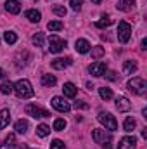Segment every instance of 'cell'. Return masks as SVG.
Returning a JSON list of instances; mask_svg holds the SVG:
<instances>
[{
	"instance_id": "6da1fadb",
	"label": "cell",
	"mask_w": 147,
	"mask_h": 149,
	"mask_svg": "<svg viewBox=\"0 0 147 149\" xmlns=\"http://www.w3.org/2000/svg\"><path fill=\"white\" fill-rule=\"evenodd\" d=\"M14 92L19 99H30L35 95V90L30 83V80H19L14 83Z\"/></svg>"
},
{
	"instance_id": "7a4b0ae2",
	"label": "cell",
	"mask_w": 147,
	"mask_h": 149,
	"mask_svg": "<svg viewBox=\"0 0 147 149\" xmlns=\"http://www.w3.org/2000/svg\"><path fill=\"white\" fill-rule=\"evenodd\" d=\"M92 139L101 144L104 149H112L111 148V134L109 130H104V128H94L92 130Z\"/></svg>"
},
{
	"instance_id": "3957f363",
	"label": "cell",
	"mask_w": 147,
	"mask_h": 149,
	"mask_svg": "<svg viewBox=\"0 0 147 149\" xmlns=\"http://www.w3.org/2000/svg\"><path fill=\"white\" fill-rule=\"evenodd\" d=\"M128 88H130L133 94L142 95V94H146V92H147V81L144 80V78L133 76V78H130V80H128Z\"/></svg>"
},
{
	"instance_id": "277c9868",
	"label": "cell",
	"mask_w": 147,
	"mask_h": 149,
	"mask_svg": "<svg viewBox=\"0 0 147 149\" xmlns=\"http://www.w3.org/2000/svg\"><path fill=\"white\" fill-rule=\"evenodd\" d=\"M97 120H99L101 125H102L106 130H109V132H114V130L118 128V121H116V118H114L111 113L101 111L99 113V116H97Z\"/></svg>"
},
{
	"instance_id": "5b68a950",
	"label": "cell",
	"mask_w": 147,
	"mask_h": 149,
	"mask_svg": "<svg viewBox=\"0 0 147 149\" xmlns=\"http://www.w3.org/2000/svg\"><path fill=\"white\" fill-rule=\"evenodd\" d=\"M132 37V26L126 23V21H119L118 24V40L121 43H126Z\"/></svg>"
},
{
	"instance_id": "8992f818",
	"label": "cell",
	"mask_w": 147,
	"mask_h": 149,
	"mask_svg": "<svg viewBox=\"0 0 147 149\" xmlns=\"http://www.w3.org/2000/svg\"><path fill=\"white\" fill-rule=\"evenodd\" d=\"M49 50L52 52V54H57V52H61L64 47H66V40H62V38L55 37V35H52V37L49 38Z\"/></svg>"
},
{
	"instance_id": "52a82bcc",
	"label": "cell",
	"mask_w": 147,
	"mask_h": 149,
	"mask_svg": "<svg viewBox=\"0 0 147 149\" xmlns=\"http://www.w3.org/2000/svg\"><path fill=\"white\" fill-rule=\"evenodd\" d=\"M26 113L30 116H33V118H49L50 116V113L47 109H42L40 106H35V104H28L26 106Z\"/></svg>"
},
{
	"instance_id": "ba28073f",
	"label": "cell",
	"mask_w": 147,
	"mask_h": 149,
	"mask_svg": "<svg viewBox=\"0 0 147 149\" xmlns=\"http://www.w3.org/2000/svg\"><path fill=\"white\" fill-rule=\"evenodd\" d=\"M88 71H90V74H92V76H104V74H106V71H107V64H106L104 61H97V63L90 64Z\"/></svg>"
},
{
	"instance_id": "9c48e42d",
	"label": "cell",
	"mask_w": 147,
	"mask_h": 149,
	"mask_svg": "<svg viewBox=\"0 0 147 149\" xmlns=\"http://www.w3.org/2000/svg\"><path fill=\"white\" fill-rule=\"evenodd\" d=\"M52 108L57 109L59 113H68L71 109V106H69L62 97H52Z\"/></svg>"
},
{
	"instance_id": "30bf717a",
	"label": "cell",
	"mask_w": 147,
	"mask_h": 149,
	"mask_svg": "<svg viewBox=\"0 0 147 149\" xmlns=\"http://www.w3.org/2000/svg\"><path fill=\"white\" fill-rule=\"evenodd\" d=\"M135 146H137V139L132 137V135H126L119 141L118 149H135Z\"/></svg>"
},
{
	"instance_id": "8fae6325",
	"label": "cell",
	"mask_w": 147,
	"mask_h": 149,
	"mask_svg": "<svg viewBox=\"0 0 147 149\" xmlns=\"http://www.w3.org/2000/svg\"><path fill=\"white\" fill-rule=\"evenodd\" d=\"M116 108H118V111L125 113V111H130L132 104H130L128 97H125V95H119V97L116 99Z\"/></svg>"
},
{
	"instance_id": "7c38bea8",
	"label": "cell",
	"mask_w": 147,
	"mask_h": 149,
	"mask_svg": "<svg viewBox=\"0 0 147 149\" xmlns=\"http://www.w3.org/2000/svg\"><path fill=\"white\" fill-rule=\"evenodd\" d=\"M74 49H76V52H80V54H87V52H90V43H88V40H85V38H78L76 43H74Z\"/></svg>"
},
{
	"instance_id": "4fadbf2b",
	"label": "cell",
	"mask_w": 147,
	"mask_h": 149,
	"mask_svg": "<svg viewBox=\"0 0 147 149\" xmlns=\"http://www.w3.org/2000/svg\"><path fill=\"white\" fill-rule=\"evenodd\" d=\"M71 63H73L71 57H66V59L59 57V59H54V61H52V68H54V70H64V68H68Z\"/></svg>"
},
{
	"instance_id": "5bb4252c",
	"label": "cell",
	"mask_w": 147,
	"mask_h": 149,
	"mask_svg": "<svg viewBox=\"0 0 147 149\" xmlns=\"http://www.w3.org/2000/svg\"><path fill=\"white\" fill-rule=\"evenodd\" d=\"M5 10L10 14H19L21 12V3L17 0H7L5 2Z\"/></svg>"
},
{
	"instance_id": "9a60e30c",
	"label": "cell",
	"mask_w": 147,
	"mask_h": 149,
	"mask_svg": "<svg viewBox=\"0 0 147 149\" xmlns=\"http://www.w3.org/2000/svg\"><path fill=\"white\" fill-rule=\"evenodd\" d=\"M62 92H64V95H66V97H76V94H78V88H76V85H74V83L68 81V83H64V87H62Z\"/></svg>"
},
{
	"instance_id": "2e32d148",
	"label": "cell",
	"mask_w": 147,
	"mask_h": 149,
	"mask_svg": "<svg viewBox=\"0 0 147 149\" xmlns=\"http://www.w3.org/2000/svg\"><path fill=\"white\" fill-rule=\"evenodd\" d=\"M24 16H26V19H30L31 23H38V21L42 19V14L38 12L37 9H30V10H26Z\"/></svg>"
},
{
	"instance_id": "e0dca14e",
	"label": "cell",
	"mask_w": 147,
	"mask_h": 149,
	"mask_svg": "<svg viewBox=\"0 0 147 149\" xmlns=\"http://www.w3.org/2000/svg\"><path fill=\"white\" fill-rule=\"evenodd\" d=\"M137 71V63L135 61H125L123 64V73L125 74H133Z\"/></svg>"
},
{
	"instance_id": "ac0fdd59",
	"label": "cell",
	"mask_w": 147,
	"mask_h": 149,
	"mask_svg": "<svg viewBox=\"0 0 147 149\" xmlns=\"http://www.w3.org/2000/svg\"><path fill=\"white\" fill-rule=\"evenodd\" d=\"M9 121H10V113H9V109H2L0 111V130L5 128L9 125Z\"/></svg>"
},
{
	"instance_id": "d6986e66",
	"label": "cell",
	"mask_w": 147,
	"mask_h": 149,
	"mask_svg": "<svg viewBox=\"0 0 147 149\" xmlns=\"http://www.w3.org/2000/svg\"><path fill=\"white\" fill-rule=\"evenodd\" d=\"M28 127H30V125H28L26 120H17L16 125H14V130H16L17 134H26V132H28Z\"/></svg>"
},
{
	"instance_id": "ffe728a7",
	"label": "cell",
	"mask_w": 147,
	"mask_h": 149,
	"mask_svg": "<svg viewBox=\"0 0 147 149\" xmlns=\"http://www.w3.org/2000/svg\"><path fill=\"white\" fill-rule=\"evenodd\" d=\"M55 83H57V80H55L54 74H43V76H42V85H45V87H54Z\"/></svg>"
},
{
	"instance_id": "44dd1931",
	"label": "cell",
	"mask_w": 147,
	"mask_h": 149,
	"mask_svg": "<svg viewBox=\"0 0 147 149\" xmlns=\"http://www.w3.org/2000/svg\"><path fill=\"white\" fill-rule=\"evenodd\" d=\"M95 24H97V28H107V26H111V24H112V19H111L107 14H104V16H102V17H101Z\"/></svg>"
},
{
	"instance_id": "7402d4cb",
	"label": "cell",
	"mask_w": 147,
	"mask_h": 149,
	"mask_svg": "<svg viewBox=\"0 0 147 149\" xmlns=\"http://www.w3.org/2000/svg\"><path fill=\"white\" fill-rule=\"evenodd\" d=\"M0 92L5 94V95L12 94V92H14V83H10V81H3V83L0 85Z\"/></svg>"
},
{
	"instance_id": "603a6c76",
	"label": "cell",
	"mask_w": 147,
	"mask_h": 149,
	"mask_svg": "<svg viewBox=\"0 0 147 149\" xmlns=\"http://www.w3.org/2000/svg\"><path fill=\"white\" fill-rule=\"evenodd\" d=\"M135 125H137V121H135L132 116H128V118L125 120V123H123V128H125V132H133Z\"/></svg>"
},
{
	"instance_id": "cb8c5ba5",
	"label": "cell",
	"mask_w": 147,
	"mask_h": 149,
	"mask_svg": "<svg viewBox=\"0 0 147 149\" xmlns=\"http://www.w3.org/2000/svg\"><path fill=\"white\" fill-rule=\"evenodd\" d=\"M99 95H101L104 101H109V99H112V90L107 88V87H101V88H99Z\"/></svg>"
},
{
	"instance_id": "d4e9b609",
	"label": "cell",
	"mask_w": 147,
	"mask_h": 149,
	"mask_svg": "<svg viewBox=\"0 0 147 149\" xmlns=\"http://www.w3.org/2000/svg\"><path fill=\"white\" fill-rule=\"evenodd\" d=\"M3 40H5V43L12 45V43L17 42V35H16L14 31H5V33H3Z\"/></svg>"
},
{
	"instance_id": "484cf974",
	"label": "cell",
	"mask_w": 147,
	"mask_h": 149,
	"mask_svg": "<svg viewBox=\"0 0 147 149\" xmlns=\"http://www.w3.org/2000/svg\"><path fill=\"white\" fill-rule=\"evenodd\" d=\"M50 134V127L49 125H38L37 127V135L38 137H47Z\"/></svg>"
},
{
	"instance_id": "4316f807",
	"label": "cell",
	"mask_w": 147,
	"mask_h": 149,
	"mask_svg": "<svg viewBox=\"0 0 147 149\" xmlns=\"http://www.w3.org/2000/svg\"><path fill=\"white\" fill-rule=\"evenodd\" d=\"M62 21H49V24H47V28L50 30V31H59V30H62Z\"/></svg>"
},
{
	"instance_id": "83f0119b",
	"label": "cell",
	"mask_w": 147,
	"mask_h": 149,
	"mask_svg": "<svg viewBox=\"0 0 147 149\" xmlns=\"http://www.w3.org/2000/svg\"><path fill=\"white\" fill-rule=\"evenodd\" d=\"M64 128H66V120L57 118V120L54 121V130H55V132H62Z\"/></svg>"
},
{
	"instance_id": "f1b7e54d",
	"label": "cell",
	"mask_w": 147,
	"mask_h": 149,
	"mask_svg": "<svg viewBox=\"0 0 147 149\" xmlns=\"http://www.w3.org/2000/svg\"><path fill=\"white\" fill-rule=\"evenodd\" d=\"M5 148L7 149H14L16 148V135H14V134H9V137L5 139Z\"/></svg>"
},
{
	"instance_id": "f546056e",
	"label": "cell",
	"mask_w": 147,
	"mask_h": 149,
	"mask_svg": "<svg viewBox=\"0 0 147 149\" xmlns=\"http://www.w3.org/2000/svg\"><path fill=\"white\" fill-rule=\"evenodd\" d=\"M31 42H33V45H37V47H42V45H43V42H45V37H43L42 33H37V35H33Z\"/></svg>"
},
{
	"instance_id": "4dcf8cb0",
	"label": "cell",
	"mask_w": 147,
	"mask_h": 149,
	"mask_svg": "<svg viewBox=\"0 0 147 149\" xmlns=\"http://www.w3.org/2000/svg\"><path fill=\"white\" fill-rule=\"evenodd\" d=\"M52 10H54V14H55V16H59V17H64V16H66V12H68V10H66V7H62V5H54V9H52Z\"/></svg>"
},
{
	"instance_id": "1f68e13d",
	"label": "cell",
	"mask_w": 147,
	"mask_h": 149,
	"mask_svg": "<svg viewBox=\"0 0 147 149\" xmlns=\"http://www.w3.org/2000/svg\"><path fill=\"white\" fill-rule=\"evenodd\" d=\"M102 56H104V47H94L92 49V57L94 59H99Z\"/></svg>"
},
{
	"instance_id": "d6a6232c",
	"label": "cell",
	"mask_w": 147,
	"mask_h": 149,
	"mask_svg": "<svg viewBox=\"0 0 147 149\" xmlns=\"http://www.w3.org/2000/svg\"><path fill=\"white\" fill-rule=\"evenodd\" d=\"M69 5H71V9L73 10H81V5H83V0H69Z\"/></svg>"
},
{
	"instance_id": "836d02e7",
	"label": "cell",
	"mask_w": 147,
	"mask_h": 149,
	"mask_svg": "<svg viewBox=\"0 0 147 149\" xmlns=\"http://www.w3.org/2000/svg\"><path fill=\"white\" fill-rule=\"evenodd\" d=\"M50 149H66V146H64V142H62V141L55 139V141H52V142H50Z\"/></svg>"
},
{
	"instance_id": "e575fe53",
	"label": "cell",
	"mask_w": 147,
	"mask_h": 149,
	"mask_svg": "<svg viewBox=\"0 0 147 149\" xmlns=\"http://www.w3.org/2000/svg\"><path fill=\"white\" fill-rule=\"evenodd\" d=\"M74 108H76V109H78V108H80V109H87L88 104H85V102H74Z\"/></svg>"
},
{
	"instance_id": "d590c367",
	"label": "cell",
	"mask_w": 147,
	"mask_h": 149,
	"mask_svg": "<svg viewBox=\"0 0 147 149\" xmlns=\"http://www.w3.org/2000/svg\"><path fill=\"white\" fill-rule=\"evenodd\" d=\"M104 76H107V78H109V80H118V76H116V73H114V71H111V73L104 74Z\"/></svg>"
},
{
	"instance_id": "8d00e7d4",
	"label": "cell",
	"mask_w": 147,
	"mask_h": 149,
	"mask_svg": "<svg viewBox=\"0 0 147 149\" xmlns=\"http://www.w3.org/2000/svg\"><path fill=\"white\" fill-rule=\"evenodd\" d=\"M135 3V0H125V5L128 7V5H133Z\"/></svg>"
},
{
	"instance_id": "74e56055",
	"label": "cell",
	"mask_w": 147,
	"mask_h": 149,
	"mask_svg": "<svg viewBox=\"0 0 147 149\" xmlns=\"http://www.w3.org/2000/svg\"><path fill=\"white\" fill-rule=\"evenodd\" d=\"M2 78H5V71H3V70L0 68V80H2Z\"/></svg>"
},
{
	"instance_id": "f35d334b",
	"label": "cell",
	"mask_w": 147,
	"mask_h": 149,
	"mask_svg": "<svg viewBox=\"0 0 147 149\" xmlns=\"http://www.w3.org/2000/svg\"><path fill=\"white\" fill-rule=\"evenodd\" d=\"M92 2H94V3H101L102 0H92Z\"/></svg>"
},
{
	"instance_id": "ab89813d",
	"label": "cell",
	"mask_w": 147,
	"mask_h": 149,
	"mask_svg": "<svg viewBox=\"0 0 147 149\" xmlns=\"http://www.w3.org/2000/svg\"><path fill=\"white\" fill-rule=\"evenodd\" d=\"M24 149H26V148H24Z\"/></svg>"
}]
</instances>
